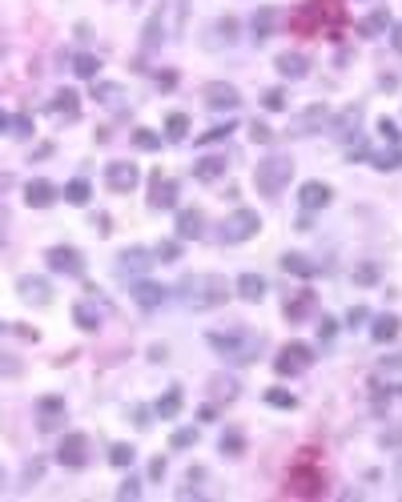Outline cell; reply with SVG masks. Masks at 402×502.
Returning <instances> with one entry per match:
<instances>
[{
	"instance_id": "cell-1",
	"label": "cell",
	"mask_w": 402,
	"mask_h": 502,
	"mask_svg": "<svg viewBox=\"0 0 402 502\" xmlns=\"http://www.w3.org/2000/svg\"><path fill=\"white\" fill-rule=\"evenodd\" d=\"M177 294H181V301H185L190 310H217V305H225L230 285L213 274H201V277H185Z\"/></svg>"
},
{
	"instance_id": "cell-2",
	"label": "cell",
	"mask_w": 402,
	"mask_h": 502,
	"mask_svg": "<svg viewBox=\"0 0 402 502\" xmlns=\"http://www.w3.org/2000/svg\"><path fill=\"white\" fill-rule=\"evenodd\" d=\"M210 345L217 354H225L230 362H254L261 354V338L245 334V330H230V334H210Z\"/></svg>"
},
{
	"instance_id": "cell-3",
	"label": "cell",
	"mask_w": 402,
	"mask_h": 502,
	"mask_svg": "<svg viewBox=\"0 0 402 502\" xmlns=\"http://www.w3.org/2000/svg\"><path fill=\"white\" fill-rule=\"evenodd\" d=\"M290 177H294V161L290 157H265L254 169V185H258V193H265V197H278Z\"/></svg>"
},
{
	"instance_id": "cell-4",
	"label": "cell",
	"mask_w": 402,
	"mask_h": 502,
	"mask_svg": "<svg viewBox=\"0 0 402 502\" xmlns=\"http://www.w3.org/2000/svg\"><path fill=\"white\" fill-rule=\"evenodd\" d=\"M258 229H261V221H258L254 209H234V213L221 221V241H225V245H241V241H250Z\"/></svg>"
},
{
	"instance_id": "cell-5",
	"label": "cell",
	"mask_w": 402,
	"mask_h": 502,
	"mask_svg": "<svg viewBox=\"0 0 402 502\" xmlns=\"http://www.w3.org/2000/svg\"><path fill=\"white\" fill-rule=\"evenodd\" d=\"M322 486H326V474H322L318 466H294V470H290V494H298V499L322 494Z\"/></svg>"
},
{
	"instance_id": "cell-6",
	"label": "cell",
	"mask_w": 402,
	"mask_h": 502,
	"mask_svg": "<svg viewBox=\"0 0 402 502\" xmlns=\"http://www.w3.org/2000/svg\"><path fill=\"white\" fill-rule=\"evenodd\" d=\"M57 458H61L65 470H81L89 462V438L85 434H65L61 446H57Z\"/></svg>"
},
{
	"instance_id": "cell-7",
	"label": "cell",
	"mask_w": 402,
	"mask_h": 502,
	"mask_svg": "<svg viewBox=\"0 0 402 502\" xmlns=\"http://www.w3.org/2000/svg\"><path fill=\"white\" fill-rule=\"evenodd\" d=\"M310 362H314V350L302 342H290L278 354V362H274V370L282 374V378H290V374H302V370H310Z\"/></svg>"
},
{
	"instance_id": "cell-8",
	"label": "cell",
	"mask_w": 402,
	"mask_h": 502,
	"mask_svg": "<svg viewBox=\"0 0 402 502\" xmlns=\"http://www.w3.org/2000/svg\"><path fill=\"white\" fill-rule=\"evenodd\" d=\"M45 261H48V270H57V274H69V277L85 274V257L72 250V245H52L45 253Z\"/></svg>"
},
{
	"instance_id": "cell-9",
	"label": "cell",
	"mask_w": 402,
	"mask_h": 502,
	"mask_svg": "<svg viewBox=\"0 0 402 502\" xmlns=\"http://www.w3.org/2000/svg\"><path fill=\"white\" fill-rule=\"evenodd\" d=\"M105 181H109L113 193H129L137 185V165L133 161H109L105 165Z\"/></svg>"
},
{
	"instance_id": "cell-10",
	"label": "cell",
	"mask_w": 402,
	"mask_h": 502,
	"mask_svg": "<svg viewBox=\"0 0 402 502\" xmlns=\"http://www.w3.org/2000/svg\"><path fill=\"white\" fill-rule=\"evenodd\" d=\"M165 290H161V285H157V281H145V277H137V281H133V301H137V305H141L145 314H153V310H161V305H165Z\"/></svg>"
},
{
	"instance_id": "cell-11",
	"label": "cell",
	"mask_w": 402,
	"mask_h": 502,
	"mask_svg": "<svg viewBox=\"0 0 402 502\" xmlns=\"http://www.w3.org/2000/svg\"><path fill=\"white\" fill-rule=\"evenodd\" d=\"M330 185H322V181H306L302 189H298V205L306 209V213H318V209H326L330 205Z\"/></svg>"
},
{
	"instance_id": "cell-12",
	"label": "cell",
	"mask_w": 402,
	"mask_h": 502,
	"mask_svg": "<svg viewBox=\"0 0 402 502\" xmlns=\"http://www.w3.org/2000/svg\"><path fill=\"white\" fill-rule=\"evenodd\" d=\"M149 265H153V253H145V250H125L117 257V270H121V277H125V281H129V277H133V281H137V277H145V270H149Z\"/></svg>"
},
{
	"instance_id": "cell-13",
	"label": "cell",
	"mask_w": 402,
	"mask_h": 502,
	"mask_svg": "<svg viewBox=\"0 0 402 502\" xmlns=\"http://www.w3.org/2000/svg\"><path fill=\"white\" fill-rule=\"evenodd\" d=\"M177 201V181H169L161 173H153V189H149V205L153 209H169Z\"/></svg>"
},
{
	"instance_id": "cell-14",
	"label": "cell",
	"mask_w": 402,
	"mask_h": 502,
	"mask_svg": "<svg viewBox=\"0 0 402 502\" xmlns=\"http://www.w3.org/2000/svg\"><path fill=\"white\" fill-rule=\"evenodd\" d=\"M17 294L24 301H32V305H48L52 301V290H48V281H41V277H21L17 281Z\"/></svg>"
},
{
	"instance_id": "cell-15",
	"label": "cell",
	"mask_w": 402,
	"mask_h": 502,
	"mask_svg": "<svg viewBox=\"0 0 402 502\" xmlns=\"http://www.w3.org/2000/svg\"><path fill=\"white\" fill-rule=\"evenodd\" d=\"M24 201H28L32 209H45V205L57 201V189H52L48 181H28L24 185Z\"/></svg>"
},
{
	"instance_id": "cell-16",
	"label": "cell",
	"mask_w": 402,
	"mask_h": 502,
	"mask_svg": "<svg viewBox=\"0 0 402 502\" xmlns=\"http://www.w3.org/2000/svg\"><path fill=\"white\" fill-rule=\"evenodd\" d=\"M326 121H330V109H326V105H310L306 113H302V121L290 125V133H310V129H318V125H326Z\"/></svg>"
},
{
	"instance_id": "cell-17",
	"label": "cell",
	"mask_w": 402,
	"mask_h": 502,
	"mask_svg": "<svg viewBox=\"0 0 402 502\" xmlns=\"http://www.w3.org/2000/svg\"><path fill=\"white\" fill-rule=\"evenodd\" d=\"M278 24H282V12H278V8H261V12H254L250 28H254V37H258V41H265Z\"/></svg>"
},
{
	"instance_id": "cell-18",
	"label": "cell",
	"mask_w": 402,
	"mask_h": 502,
	"mask_svg": "<svg viewBox=\"0 0 402 502\" xmlns=\"http://www.w3.org/2000/svg\"><path fill=\"white\" fill-rule=\"evenodd\" d=\"M205 101H210L213 109H237L241 97H237L234 85H210V89H205Z\"/></svg>"
},
{
	"instance_id": "cell-19",
	"label": "cell",
	"mask_w": 402,
	"mask_h": 502,
	"mask_svg": "<svg viewBox=\"0 0 402 502\" xmlns=\"http://www.w3.org/2000/svg\"><path fill=\"white\" fill-rule=\"evenodd\" d=\"M193 177H197V181H217V177H225V157L193 161Z\"/></svg>"
},
{
	"instance_id": "cell-20",
	"label": "cell",
	"mask_w": 402,
	"mask_h": 502,
	"mask_svg": "<svg viewBox=\"0 0 402 502\" xmlns=\"http://www.w3.org/2000/svg\"><path fill=\"white\" fill-rule=\"evenodd\" d=\"M402 330V321L394 318V314H382V318H374V325H370V338L374 342H394Z\"/></svg>"
},
{
	"instance_id": "cell-21",
	"label": "cell",
	"mask_w": 402,
	"mask_h": 502,
	"mask_svg": "<svg viewBox=\"0 0 402 502\" xmlns=\"http://www.w3.org/2000/svg\"><path fill=\"white\" fill-rule=\"evenodd\" d=\"M306 69H310L306 52H282V57H278V72H282V77H306Z\"/></svg>"
},
{
	"instance_id": "cell-22",
	"label": "cell",
	"mask_w": 402,
	"mask_h": 502,
	"mask_svg": "<svg viewBox=\"0 0 402 502\" xmlns=\"http://www.w3.org/2000/svg\"><path fill=\"white\" fill-rule=\"evenodd\" d=\"M237 294L245 297V301H261L265 297V281L258 274H241L237 277Z\"/></svg>"
},
{
	"instance_id": "cell-23",
	"label": "cell",
	"mask_w": 402,
	"mask_h": 502,
	"mask_svg": "<svg viewBox=\"0 0 402 502\" xmlns=\"http://www.w3.org/2000/svg\"><path fill=\"white\" fill-rule=\"evenodd\" d=\"M221 41H225V45H234V41H237V21H234V17H221V21L213 24L210 45H221Z\"/></svg>"
},
{
	"instance_id": "cell-24",
	"label": "cell",
	"mask_w": 402,
	"mask_h": 502,
	"mask_svg": "<svg viewBox=\"0 0 402 502\" xmlns=\"http://www.w3.org/2000/svg\"><path fill=\"white\" fill-rule=\"evenodd\" d=\"M153 410L161 414V418H177V414H181V390H177V386L165 390V394L157 398V406H153Z\"/></svg>"
},
{
	"instance_id": "cell-25",
	"label": "cell",
	"mask_w": 402,
	"mask_h": 502,
	"mask_svg": "<svg viewBox=\"0 0 402 502\" xmlns=\"http://www.w3.org/2000/svg\"><path fill=\"white\" fill-rule=\"evenodd\" d=\"M37 410H41V422H45V426H52V422L65 414V398H57V394H45Z\"/></svg>"
},
{
	"instance_id": "cell-26",
	"label": "cell",
	"mask_w": 402,
	"mask_h": 502,
	"mask_svg": "<svg viewBox=\"0 0 402 502\" xmlns=\"http://www.w3.org/2000/svg\"><path fill=\"white\" fill-rule=\"evenodd\" d=\"M72 72L85 77V81H93L97 72H101V61H97L93 52H77V57H72Z\"/></svg>"
},
{
	"instance_id": "cell-27",
	"label": "cell",
	"mask_w": 402,
	"mask_h": 502,
	"mask_svg": "<svg viewBox=\"0 0 402 502\" xmlns=\"http://www.w3.org/2000/svg\"><path fill=\"white\" fill-rule=\"evenodd\" d=\"M282 270H285V274H294V277H314V265H310L302 253H285V257H282Z\"/></svg>"
},
{
	"instance_id": "cell-28",
	"label": "cell",
	"mask_w": 402,
	"mask_h": 502,
	"mask_svg": "<svg viewBox=\"0 0 402 502\" xmlns=\"http://www.w3.org/2000/svg\"><path fill=\"white\" fill-rule=\"evenodd\" d=\"M265 402H270L274 410H294V406H298V398H294L290 390H282V386H270V390H265Z\"/></svg>"
},
{
	"instance_id": "cell-29",
	"label": "cell",
	"mask_w": 402,
	"mask_h": 502,
	"mask_svg": "<svg viewBox=\"0 0 402 502\" xmlns=\"http://www.w3.org/2000/svg\"><path fill=\"white\" fill-rule=\"evenodd\" d=\"M185 133H190V117H185V113H169L165 117V137L169 141H181Z\"/></svg>"
},
{
	"instance_id": "cell-30",
	"label": "cell",
	"mask_w": 402,
	"mask_h": 502,
	"mask_svg": "<svg viewBox=\"0 0 402 502\" xmlns=\"http://www.w3.org/2000/svg\"><path fill=\"white\" fill-rule=\"evenodd\" d=\"M177 233H181V237H197V233H201V213H193V209L177 213Z\"/></svg>"
},
{
	"instance_id": "cell-31",
	"label": "cell",
	"mask_w": 402,
	"mask_h": 502,
	"mask_svg": "<svg viewBox=\"0 0 402 502\" xmlns=\"http://www.w3.org/2000/svg\"><path fill=\"white\" fill-rule=\"evenodd\" d=\"M72 321H77L81 330H97V325H101V318L93 314V305H85V301H77V305H72Z\"/></svg>"
},
{
	"instance_id": "cell-32",
	"label": "cell",
	"mask_w": 402,
	"mask_h": 502,
	"mask_svg": "<svg viewBox=\"0 0 402 502\" xmlns=\"http://www.w3.org/2000/svg\"><path fill=\"white\" fill-rule=\"evenodd\" d=\"M52 109H57L61 117H77V92L61 89V92H57V101H52Z\"/></svg>"
},
{
	"instance_id": "cell-33",
	"label": "cell",
	"mask_w": 402,
	"mask_h": 502,
	"mask_svg": "<svg viewBox=\"0 0 402 502\" xmlns=\"http://www.w3.org/2000/svg\"><path fill=\"white\" fill-rule=\"evenodd\" d=\"M310 305H314V297H310V294H302L298 301H285V318H290V321H302L310 314Z\"/></svg>"
},
{
	"instance_id": "cell-34",
	"label": "cell",
	"mask_w": 402,
	"mask_h": 502,
	"mask_svg": "<svg viewBox=\"0 0 402 502\" xmlns=\"http://www.w3.org/2000/svg\"><path fill=\"white\" fill-rule=\"evenodd\" d=\"M133 145L145 149V153H157V149H161V137H157L153 129H137V133H133Z\"/></svg>"
},
{
	"instance_id": "cell-35",
	"label": "cell",
	"mask_w": 402,
	"mask_h": 502,
	"mask_svg": "<svg viewBox=\"0 0 402 502\" xmlns=\"http://www.w3.org/2000/svg\"><path fill=\"white\" fill-rule=\"evenodd\" d=\"M382 28H386V12H370L366 21L358 24V32H362V37H379Z\"/></svg>"
},
{
	"instance_id": "cell-36",
	"label": "cell",
	"mask_w": 402,
	"mask_h": 502,
	"mask_svg": "<svg viewBox=\"0 0 402 502\" xmlns=\"http://www.w3.org/2000/svg\"><path fill=\"white\" fill-rule=\"evenodd\" d=\"M109 462H113L117 470H125V466H133V446H125V442H117V446L109 450Z\"/></svg>"
},
{
	"instance_id": "cell-37",
	"label": "cell",
	"mask_w": 402,
	"mask_h": 502,
	"mask_svg": "<svg viewBox=\"0 0 402 502\" xmlns=\"http://www.w3.org/2000/svg\"><path fill=\"white\" fill-rule=\"evenodd\" d=\"M65 197H69L72 205H85L89 201V181H69L65 185Z\"/></svg>"
},
{
	"instance_id": "cell-38",
	"label": "cell",
	"mask_w": 402,
	"mask_h": 502,
	"mask_svg": "<svg viewBox=\"0 0 402 502\" xmlns=\"http://www.w3.org/2000/svg\"><path fill=\"white\" fill-rule=\"evenodd\" d=\"M370 161H374L379 169H399V165H402V153H399V149H390V153H370Z\"/></svg>"
},
{
	"instance_id": "cell-39",
	"label": "cell",
	"mask_w": 402,
	"mask_h": 502,
	"mask_svg": "<svg viewBox=\"0 0 402 502\" xmlns=\"http://www.w3.org/2000/svg\"><path fill=\"white\" fill-rule=\"evenodd\" d=\"M241 450H245V442H241V434H237V430H230V434H225V438H221V454H241Z\"/></svg>"
},
{
	"instance_id": "cell-40",
	"label": "cell",
	"mask_w": 402,
	"mask_h": 502,
	"mask_svg": "<svg viewBox=\"0 0 402 502\" xmlns=\"http://www.w3.org/2000/svg\"><path fill=\"white\" fill-rule=\"evenodd\" d=\"M177 257H181V245L177 241H165V245L153 250V261H177Z\"/></svg>"
},
{
	"instance_id": "cell-41",
	"label": "cell",
	"mask_w": 402,
	"mask_h": 502,
	"mask_svg": "<svg viewBox=\"0 0 402 502\" xmlns=\"http://www.w3.org/2000/svg\"><path fill=\"white\" fill-rule=\"evenodd\" d=\"M354 281H358V285H374V281H379V265H370V261H366V265H358Z\"/></svg>"
},
{
	"instance_id": "cell-42",
	"label": "cell",
	"mask_w": 402,
	"mask_h": 502,
	"mask_svg": "<svg viewBox=\"0 0 402 502\" xmlns=\"http://www.w3.org/2000/svg\"><path fill=\"white\" fill-rule=\"evenodd\" d=\"M193 442H197V430H190V426H181V430L173 434V450H185Z\"/></svg>"
},
{
	"instance_id": "cell-43",
	"label": "cell",
	"mask_w": 402,
	"mask_h": 502,
	"mask_svg": "<svg viewBox=\"0 0 402 502\" xmlns=\"http://www.w3.org/2000/svg\"><path fill=\"white\" fill-rule=\"evenodd\" d=\"M157 89H161V92H169V89H177V72H173V69H165V72H157Z\"/></svg>"
},
{
	"instance_id": "cell-44",
	"label": "cell",
	"mask_w": 402,
	"mask_h": 502,
	"mask_svg": "<svg viewBox=\"0 0 402 502\" xmlns=\"http://www.w3.org/2000/svg\"><path fill=\"white\" fill-rule=\"evenodd\" d=\"M93 97H101V101H117L121 89L117 85H93Z\"/></svg>"
},
{
	"instance_id": "cell-45",
	"label": "cell",
	"mask_w": 402,
	"mask_h": 502,
	"mask_svg": "<svg viewBox=\"0 0 402 502\" xmlns=\"http://www.w3.org/2000/svg\"><path fill=\"white\" fill-rule=\"evenodd\" d=\"M250 137H254V141H270L274 133H270V125H261V121H254V125H250Z\"/></svg>"
},
{
	"instance_id": "cell-46",
	"label": "cell",
	"mask_w": 402,
	"mask_h": 502,
	"mask_svg": "<svg viewBox=\"0 0 402 502\" xmlns=\"http://www.w3.org/2000/svg\"><path fill=\"white\" fill-rule=\"evenodd\" d=\"M230 133H234V125H230V121H225V125H221V129H213V133H205V145H210V141H221V137H230Z\"/></svg>"
},
{
	"instance_id": "cell-47",
	"label": "cell",
	"mask_w": 402,
	"mask_h": 502,
	"mask_svg": "<svg viewBox=\"0 0 402 502\" xmlns=\"http://www.w3.org/2000/svg\"><path fill=\"white\" fill-rule=\"evenodd\" d=\"M137 494H141V482H121V499H137Z\"/></svg>"
},
{
	"instance_id": "cell-48",
	"label": "cell",
	"mask_w": 402,
	"mask_h": 502,
	"mask_svg": "<svg viewBox=\"0 0 402 502\" xmlns=\"http://www.w3.org/2000/svg\"><path fill=\"white\" fill-rule=\"evenodd\" d=\"M161 474H165V458L157 454L153 462H149V479H161Z\"/></svg>"
},
{
	"instance_id": "cell-49",
	"label": "cell",
	"mask_w": 402,
	"mask_h": 502,
	"mask_svg": "<svg viewBox=\"0 0 402 502\" xmlns=\"http://www.w3.org/2000/svg\"><path fill=\"white\" fill-rule=\"evenodd\" d=\"M382 370H386V374L402 370V354H390V358H382Z\"/></svg>"
},
{
	"instance_id": "cell-50",
	"label": "cell",
	"mask_w": 402,
	"mask_h": 502,
	"mask_svg": "<svg viewBox=\"0 0 402 502\" xmlns=\"http://www.w3.org/2000/svg\"><path fill=\"white\" fill-rule=\"evenodd\" d=\"M12 129H17L21 137H28V133H32V121H28V117H17V121H12Z\"/></svg>"
},
{
	"instance_id": "cell-51",
	"label": "cell",
	"mask_w": 402,
	"mask_h": 502,
	"mask_svg": "<svg viewBox=\"0 0 402 502\" xmlns=\"http://www.w3.org/2000/svg\"><path fill=\"white\" fill-rule=\"evenodd\" d=\"M213 394H225V398H234L237 386H234V382H213Z\"/></svg>"
},
{
	"instance_id": "cell-52",
	"label": "cell",
	"mask_w": 402,
	"mask_h": 502,
	"mask_svg": "<svg viewBox=\"0 0 402 502\" xmlns=\"http://www.w3.org/2000/svg\"><path fill=\"white\" fill-rule=\"evenodd\" d=\"M318 334H322V342H330V338H334V321H330V318H322V325H318Z\"/></svg>"
},
{
	"instance_id": "cell-53",
	"label": "cell",
	"mask_w": 402,
	"mask_h": 502,
	"mask_svg": "<svg viewBox=\"0 0 402 502\" xmlns=\"http://www.w3.org/2000/svg\"><path fill=\"white\" fill-rule=\"evenodd\" d=\"M390 45H394V52H402V24L390 28Z\"/></svg>"
},
{
	"instance_id": "cell-54",
	"label": "cell",
	"mask_w": 402,
	"mask_h": 502,
	"mask_svg": "<svg viewBox=\"0 0 402 502\" xmlns=\"http://www.w3.org/2000/svg\"><path fill=\"white\" fill-rule=\"evenodd\" d=\"M382 137H390V141H399V125H390V121H382Z\"/></svg>"
},
{
	"instance_id": "cell-55",
	"label": "cell",
	"mask_w": 402,
	"mask_h": 502,
	"mask_svg": "<svg viewBox=\"0 0 402 502\" xmlns=\"http://www.w3.org/2000/svg\"><path fill=\"white\" fill-rule=\"evenodd\" d=\"M37 479H41V462H32V466L24 470V482H37Z\"/></svg>"
},
{
	"instance_id": "cell-56",
	"label": "cell",
	"mask_w": 402,
	"mask_h": 502,
	"mask_svg": "<svg viewBox=\"0 0 402 502\" xmlns=\"http://www.w3.org/2000/svg\"><path fill=\"white\" fill-rule=\"evenodd\" d=\"M346 321H350V325H362V321H366V310H350V318Z\"/></svg>"
},
{
	"instance_id": "cell-57",
	"label": "cell",
	"mask_w": 402,
	"mask_h": 502,
	"mask_svg": "<svg viewBox=\"0 0 402 502\" xmlns=\"http://www.w3.org/2000/svg\"><path fill=\"white\" fill-rule=\"evenodd\" d=\"M8 129H12V113H4V109H0V133H8Z\"/></svg>"
},
{
	"instance_id": "cell-58",
	"label": "cell",
	"mask_w": 402,
	"mask_h": 502,
	"mask_svg": "<svg viewBox=\"0 0 402 502\" xmlns=\"http://www.w3.org/2000/svg\"><path fill=\"white\" fill-rule=\"evenodd\" d=\"M0 486H4V466H0Z\"/></svg>"
}]
</instances>
